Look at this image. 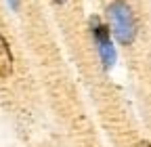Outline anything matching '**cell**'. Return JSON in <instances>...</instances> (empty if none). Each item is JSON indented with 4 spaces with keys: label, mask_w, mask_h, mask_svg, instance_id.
I'll use <instances>...</instances> for the list:
<instances>
[{
    "label": "cell",
    "mask_w": 151,
    "mask_h": 147,
    "mask_svg": "<svg viewBox=\"0 0 151 147\" xmlns=\"http://www.w3.org/2000/svg\"><path fill=\"white\" fill-rule=\"evenodd\" d=\"M107 17H109V25L116 38L122 46H130L137 38V21H134V13L124 0H113L107 6Z\"/></svg>",
    "instance_id": "6da1fadb"
},
{
    "label": "cell",
    "mask_w": 151,
    "mask_h": 147,
    "mask_svg": "<svg viewBox=\"0 0 151 147\" xmlns=\"http://www.w3.org/2000/svg\"><path fill=\"white\" fill-rule=\"evenodd\" d=\"M90 30H92V38H94V44H97L99 57H101L103 65L109 69L113 63H116V48H113L111 38H109V27L103 25V21L99 17H92L90 19Z\"/></svg>",
    "instance_id": "7a4b0ae2"
},
{
    "label": "cell",
    "mask_w": 151,
    "mask_h": 147,
    "mask_svg": "<svg viewBox=\"0 0 151 147\" xmlns=\"http://www.w3.org/2000/svg\"><path fill=\"white\" fill-rule=\"evenodd\" d=\"M13 74V53L4 36L0 34V78H9Z\"/></svg>",
    "instance_id": "3957f363"
},
{
    "label": "cell",
    "mask_w": 151,
    "mask_h": 147,
    "mask_svg": "<svg viewBox=\"0 0 151 147\" xmlns=\"http://www.w3.org/2000/svg\"><path fill=\"white\" fill-rule=\"evenodd\" d=\"M137 147H151V143H149V141H139Z\"/></svg>",
    "instance_id": "277c9868"
},
{
    "label": "cell",
    "mask_w": 151,
    "mask_h": 147,
    "mask_svg": "<svg viewBox=\"0 0 151 147\" xmlns=\"http://www.w3.org/2000/svg\"><path fill=\"white\" fill-rule=\"evenodd\" d=\"M55 4H63V2H67V0H52Z\"/></svg>",
    "instance_id": "5b68a950"
}]
</instances>
